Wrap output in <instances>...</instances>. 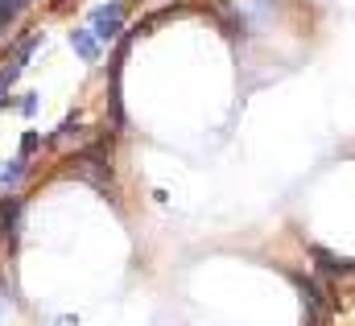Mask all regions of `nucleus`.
<instances>
[{
    "label": "nucleus",
    "mask_w": 355,
    "mask_h": 326,
    "mask_svg": "<svg viewBox=\"0 0 355 326\" xmlns=\"http://www.w3.org/2000/svg\"><path fill=\"white\" fill-rule=\"evenodd\" d=\"M120 29H124V4L120 0H107V4H99L95 12H91V37L103 46V42H116L120 37Z\"/></svg>",
    "instance_id": "nucleus-1"
},
{
    "label": "nucleus",
    "mask_w": 355,
    "mask_h": 326,
    "mask_svg": "<svg viewBox=\"0 0 355 326\" xmlns=\"http://www.w3.org/2000/svg\"><path fill=\"white\" fill-rule=\"evenodd\" d=\"M79 173H83V178H91L99 190H107V186H112V165L103 162V149H87V153H83V169H79Z\"/></svg>",
    "instance_id": "nucleus-2"
},
{
    "label": "nucleus",
    "mask_w": 355,
    "mask_h": 326,
    "mask_svg": "<svg viewBox=\"0 0 355 326\" xmlns=\"http://www.w3.org/2000/svg\"><path fill=\"white\" fill-rule=\"evenodd\" d=\"M21 173H25V162H21V157H17L12 165H0V186H17Z\"/></svg>",
    "instance_id": "nucleus-6"
},
{
    "label": "nucleus",
    "mask_w": 355,
    "mask_h": 326,
    "mask_svg": "<svg viewBox=\"0 0 355 326\" xmlns=\"http://www.w3.org/2000/svg\"><path fill=\"white\" fill-rule=\"evenodd\" d=\"M21 8H25V0H0V29H4V25H8Z\"/></svg>",
    "instance_id": "nucleus-7"
},
{
    "label": "nucleus",
    "mask_w": 355,
    "mask_h": 326,
    "mask_svg": "<svg viewBox=\"0 0 355 326\" xmlns=\"http://www.w3.org/2000/svg\"><path fill=\"white\" fill-rule=\"evenodd\" d=\"M37 145H42V137H37V132H33V128H29V132H25V137H21V162H25V157H29V153H33V149H37Z\"/></svg>",
    "instance_id": "nucleus-8"
},
{
    "label": "nucleus",
    "mask_w": 355,
    "mask_h": 326,
    "mask_svg": "<svg viewBox=\"0 0 355 326\" xmlns=\"http://www.w3.org/2000/svg\"><path fill=\"white\" fill-rule=\"evenodd\" d=\"M58 326H79V318H71V314H67V318H58Z\"/></svg>",
    "instance_id": "nucleus-10"
},
{
    "label": "nucleus",
    "mask_w": 355,
    "mask_h": 326,
    "mask_svg": "<svg viewBox=\"0 0 355 326\" xmlns=\"http://www.w3.org/2000/svg\"><path fill=\"white\" fill-rule=\"evenodd\" d=\"M17 215H21V198L17 194H4L0 198V232L4 236H17Z\"/></svg>",
    "instance_id": "nucleus-5"
},
{
    "label": "nucleus",
    "mask_w": 355,
    "mask_h": 326,
    "mask_svg": "<svg viewBox=\"0 0 355 326\" xmlns=\"http://www.w3.org/2000/svg\"><path fill=\"white\" fill-rule=\"evenodd\" d=\"M21 112L33 116V112H37V95H25V99H21Z\"/></svg>",
    "instance_id": "nucleus-9"
},
{
    "label": "nucleus",
    "mask_w": 355,
    "mask_h": 326,
    "mask_svg": "<svg viewBox=\"0 0 355 326\" xmlns=\"http://www.w3.org/2000/svg\"><path fill=\"white\" fill-rule=\"evenodd\" d=\"M310 256H314L318 268L331 273V277H347V273H352V260H347V256H335V252H327V248H310Z\"/></svg>",
    "instance_id": "nucleus-3"
},
{
    "label": "nucleus",
    "mask_w": 355,
    "mask_h": 326,
    "mask_svg": "<svg viewBox=\"0 0 355 326\" xmlns=\"http://www.w3.org/2000/svg\"><path fill=\"white\" fill-rule=\"evenodd\" d=\"M71 46H75V54H83V62H99V54H103V46L87 29H71Z\"/></svg>",
    "instance_id": "nucleus-4"
}]
</instances>
